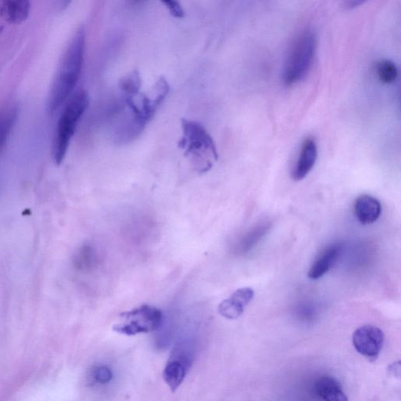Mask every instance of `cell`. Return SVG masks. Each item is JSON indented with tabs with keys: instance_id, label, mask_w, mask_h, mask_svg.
<instances>
[{
	"instance_id": "obj_1",
	"label": "cell",
	"mask_w": 401,
	"mask_h": 401,
	"mask_svg": "<svg viewBox=\"0 0 401 401\" xmlns=\"http://www.w3.org/2000/svg\"><path fill=\"white\" fill-rule=\"evenodd\" d=\"M170 86L167 80L159 78L151 89L133 98L122 100L127 111L120 121L114 140L117 144H127L140 137L149 123L156 111L168 96Z\"/></svg>"
},
{
	"instance_id": "obj_2",
	"label": "cell",
	"mask_w": 401,
	"mask_h": 401,
	"mask_svg": "<svg viewBox=\"0 0 401 401\" xmlns=\"http://www.w3.org/2000/svg\"><path fill=\"white\" fill-rule=\"evenodd\" d=\"M86 51V29L78 27L67 46L48 100V111L53 114L62 108L74 93L81 76Z\"/></svg>"
},
{
	"instance_id": "obj_3",
	"label": "cell",
	"mask_w": 401,
	"mask_h": 401,
	"mask_svg": "<svg viewBox=\"0 0 401 401\" xmlns=\"http://www.w3.org/2000/svg\"><path fill=\"white\" fill-rule=\"evenodd\" d=\"M182 137L178 146L184 151L193 170L204 175L217 162V145L204 125L195 120H182Z\"/></svg>"
},
{
	"instance_id": "obj_4",
	"label": "cell",
	"mask_w": 401,
	"mask_h": 401,
	"mask_svg": "<svg viewBox=\"0 0 401 401\" xmlns=\"http://www.w3.org/2000/svg\"><path fill=\"white\" fill-rule=\"evenodd\" d=\"M89 105V93L84 90L73 93L66 102L53 140L52 158L57 165L63 163L80 120L88 109Z\"/></svg>"
},
{
	"instance_id": "obj_5",
	"label": "cell",
	"mask_w": 401,
	"mask_h": 401,
	"mask_svg": "<svg viewBox=\"0 0 401 401\" xmlns=\"http://www.w3.org/2000/svg\"><path fill=\"white\" fill-rule=\"evenodd\" d=\"M316 50L315 33L309 29L301 32L292 45L286 59L283 72L286 85L297 84L308 75Z\"/></svg>"
},
{
	"instance_id": "obj_6",
	"label": "cell",
	"mask_w": 401,
	"mask_h": 401,
	"mask_svg": "<svg viewBox=\"0 0 401 401\" xmlns=\"http://www.w3.org/2000/svg\"><path fill=\"white\" fill-rule=\"evenodd\" d=\"M163 320L161 310L156 306L144 304L120 314L118 322L113 326V331L125 336H136L159 329Z\"/></svg>"
},
{
	"instance_id": "obj_7",
	"label": "cell",
	"mask_w": 401,
	"mask_h": 401,
	"mask_svg": "<svg viewBox=\"0 0 401 401\" xmlns=\"http://www.w3.org/2000/svg\"><path fill=\"white\" fill-rule=\"evenodd\" d=\"M385 336L379 327L367 325L358 327L353 335L354 348L370 360H376L383 348Z\"/></svg>"
},
{
	"instance_id": "obj_8",
	"label": "cell",
	"mask_w": 401,
	"mask_h": 401,
	"mask_svg": "<svg viewBox=\"0 0 401 401\" xmlns=\"http://www.w3.org/2000/svg\"><path fill=\"white\" fill-rule=\"evenodd\" d=\"M192 362L191 354L182 351H173L168 363L165 367L163 377L172 392L182 386Z\"/></svg>"
},
{
	"instance_id": "obj_9",
	"label": "cell",
	"mask_w": 401,
	"mask_h": 401,
	"mask_svg": "<svg viewBox=\"0 0 401 401\" xmlns=\"http://www.w3.org/2000/svg\"><path fill=\"white\" fill-rule=\"evenodd\" d=\"M255 292L250 287L236 290L218 306V312L224 318L236 320L243 315L245 307L254 298Z\"/></svg>"
},
{
	"instance_id": "obj_10",
	"label": "cell",
	"mask_w": 401,
	"mask_h": 401,
	"mask_svg": "<svg viewBox=\"0 0 401 401\" xmlns=\"http://www.w3.org/2000/svg\"><path fill=\"white\" fill-rule=\"evenodd\" d=\"M344 250V245L336 243L327 245L314 259L308 271V278L318 280L324 277L337 264Z\"/></svg>"
},
{
	"instance_id": "obj_11",
	"label": "cell",
	"mask_w": 401,
	"mask_h": 401,
	"mask_svg": "<svg viewBox=\"0 0 401 401\" xmlns=\"http://www.w3.org/2000/svg\"><path fill=\"white\" fill-rule=\"evenodd\" d=\"M318 145L313 137L304 139L295 165L293 167L292 177L296 182L304 179L309 175L318 159Z\"/></svg>"
},
{
	"instance_id": "obj_12",
	"label": "cell",
	"mask_w": 401,
	"mask_h": 401,
	"mask_svg": "<svg viewBox=\"0 0 401 401\" xmlns=\"http://www.w3.org/2000/svg\"><path fill=\"white\" fill-rule=\"evenodd\" d=\"M382 212L379 200L369 195L359 196L354 203V213L360 224H372L377 222Z\"/></svg>"
},
{
	"instance_id": "obj_13",
	"label": "cell",
	"mask_w": 401,
	"mask_h": 401,
	"mask_svg": "<svg viewBox=\"0 0 401 401\" xmlns=\"http://www.w3.org/2000/svg\"><path fill=\"white\" fill-rule=\"evenodd\" d=\"M31 4L27 0L0 1V17L12 24L22 22L29 17Z\"/></svg>"
},
{
	"instance_id": "obj_14",
	"label": "cell",
	"mask_w": 401,
	"mask_h": 401,
	"mask_svg": "<svg viewBox=\"0 0 401 401\" xmlns=\"http://www.w3.org/2000/svg\"><path fill=\"white\" fill-rule=\"evenodd\" d=\"M314 387L317 395L323 401H348L342 386L333 377H320Z\"/></svg>"
},
{
	"instance_id": "obj_15",
	"label": "cell",
	"mask_w": 401,
	"mask_h": 401,
	"mask_svg": "<svg viewBox=\"0 0 401 401\" xmlns=\"http://www.w3.org/2000/svg\"><path fill=\"white\" fill-rule=\"evenodd\" d=\"M18 108L15 104H8L0 109V151L5 148L16 125Z\"/></svg>"
},
{
	"instance_id": "obj_16",
	"label": "cell",
	"mask_w": 401,
	"mask_h": 401,
	"mask_svg": "<svg viewBox=\"0 0 401 401\" xmlns=\"http://www.w3.org/2000/svg\"><path fill=\"white\" fill-rule=\"evenodd\" d=\"M142 78L137 71H132L123 76L118 81V89L121 99L137 97L142 88Z\"/></svg>"
},
{
	"instance_id": "obj_17",
	"label": "cell",
	"mask_w": 401,
	"mask_h": 401,
	"mask_svg": "<svg viewBox=\"0 0 401 401\" xmlns=\"http://www.w3.org/2000/svg\"><path fill=\"white\" fill-rule=\"evenodd\" d=\"M376 74L383 84H391L397 79L399 72L395 63L390 60H382L376 66Z\"/></svg>"
},
{
	"instance_id": "obj_18",
	"label": "cell",
	"mask_w": 401,
	"mask_h": 401,
	"mask_svg": "<svg viewBox=\"0 0 401 401\" xmlns=\"http://www.w3.org/2000/svg\"><path fill=\"white\" fill-rule=\"evenodd\" d=\"M269 230L270 225L269 224H261L254 227L243 239L239 250L243 252L250 251Z\"/></svg>"
},
{
	"instance_id": "obj_19",
	"label": "cell",
	"mask_w": 401,
	"mask_h": 401,
	"mask_svg": "<svg viewBox=\"0 0 401 401\" xmlns=\"http://www.w3.org/2000/svg\"><path fill=\"white\" fill-rule=\"evenodd\" d=\"M93 252L90 247L84 246L77 253L75 263L79 269H88L93 263Z\"/></svg>"
},
{
	"instance_id": "obj_20",
	"label": "cell",
	"mask_w": 401,
	"mask_h": 401,
	"mask_svg": "<svg viewBox=\"0 0 401 401\" xmlns=\"http://www.w3.org/2000/svg\"><path fill=\"white\" fill-rule=\"evenodd\" d=\"M162 4L168 9L173 18L178 19L184 18L185 12L179 2L175 1V0H164V1H162Z\"/></svg>"
},
{
	"instance_id": "obj_21",
	"label": "cell",
	"mask_w": 401,
	"mask_h": 401,
	"mask_svg": "<svg viewBox=\"0 0 401 401\" xmlns=\"http://www.w3.org/2000/svg\"><path fill=\"white\" fill-rule=\"evenodd\" d=\"M112 377V372L108 367L100 366L95 371V378L100 383H108Z\"/></svg>"
}]
</instances>
